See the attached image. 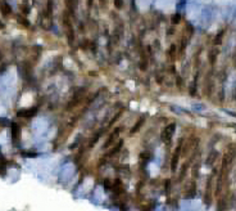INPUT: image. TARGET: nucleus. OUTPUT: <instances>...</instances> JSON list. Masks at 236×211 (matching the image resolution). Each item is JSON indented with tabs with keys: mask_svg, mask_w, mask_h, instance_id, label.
Segmentation results:
<instances>
[{
	"mask_svg": "<svg viewBox=\"0 0 236 211\" xmlns=\"http://www.w3.org/2000/svg\"><path fill=\"white\" fill-rule=\"evenodd\" d=\"M235 156H236V148H235V147H230V148L226 151L225 155H223V157H222L221 170H219L218 181H217V192H215L217 194L221 192L222 184H223V181L226 180L227 174H229V171H230V167H231V165H232V162H234Z\"/></svg>",
	"mask_w": 236,
	"mask_h": 211,
	"instance_id": "1",
	"label": "nucleus"
},
{
	"mask_svg": "<svg viewBox=\"0 0 236 211\" xmlns=\"http://www.w3.org/2000/svg\"><path fill=\"white\" fill-rule=\"evenodd\" d=\"M182 144H184V139H181L178 142L177 147L174 148V152L172 155V160H171V169H172V171L177 169V165H178V161H180V157L182 155Z\"/></svg>",
	"mask_w": 236,
	"mask_h": 211,
	"instance_id": "2",
	"label": "nucleus"
},
{
	"mask_svg": "<svg viewBox=\"0 0 236 211\" xmlns=\"http://www.w3.org/2000/svg\"><path fill=\"white\" fill-rule=\"evenodd\" d=\"M174 130H176V125L174 124H169L168 126L164 128V130L162 131V140L164 142V143H169L171 140H172V136L174 134Z\"/></svg>",
	"mask_w": 236,
	"mask_h": 211,
	"instance_id": "3",
	"label": "nucleus"
},
{
	"mask_svg": "<svg viewBox=\"0 0 236 211\" xmlns=\"http://www.w3.org/2000/svg\"><path fill=\"white\" fill-rule=\"evenodd\" d=\"M119 133H121V128H116L114 130H113V131L111 133V135H109L108 140L105 142V144H104V148H105V149L109 148V147H111V145L113 144V142H114V140L117 139V136L119 135Z\"/></svg>",
	"mask_w": 236,
	"mask_h": 211,
	"instance_id": "4",
	"label": "nucleus"
},
{
	"mask_svg": "<svg viewBox=\"0 0 236 211\" xmlns=\"http://www.w3.org/2000/svg\"><path fill=\"white\" fill-rule=\"evenodd\" d=\"M10 130H12V138H13V142H18L19 136H21V128H19V125L13 122V124H12Z\"/></svg>",
	"mask_w": 236,
	"mask_h": 211,
	"instance_id": "5",
	"label": "nucleus"
},
{
	"mask_svg": "<svg viewBox=\"0 0 236 211\" xmlns=\"http://www.w3.org/2000/svg\"><path fill=\"white\" fill-rule=\"evenodd\" d=\"M36 112H37V108L34 107L32 109L30 108V109H23V111H19L17 115H18V117H23V119H31Z\"/></svg>",
	"mask_w": 236,
	"mask_h": 211,
	"instance_id": "6",
	"label": "nucleus"
},
{
	"mask_svg": "<svg viewBox=\"0 0 236 211\" xmlns=\"http://www.w3.org/2000/svg\"><path fill=\"white\" fill-rule=\"evenodd\" d=\"M218 53H219V52H218V49H217V48H213V49L209 52V57H208V58H209V63L212 64V66H213V64L215 63V60H217Z\"/></svg>",
	"mask_w": 236,
	"mask_h": 211,
	"instance_id": "7",
	"label": "nucleus"
},
{
	"mask_svg": "<svg viewBox=\"0 0 236 211\" xmlns=\"http://www.w3.org/2000/svg\"><path fill=\"white\" fill-rule=\"evenodd\" d=\"M0 12L3 13V15H9V14H12V8L9 7V4L1 3L0 4Z\"/></svg>",
	"mask_w": 236,
	"mask_h": 211,
	"instance_id": "8",
	"label": "nucleus"
},
{
	"mask_svg": "<svg viewBox=\"0 0 236 211\" xmlns=\"http://www.w3.org/2000/svg\"><path fill=\"white\" fill-rule=\"evenodd\" d=\"M144 122H145V117H141V119H140V120L136 122V125H135V126H133V128L131 129V131H130V133H131V134H135V133H137V131H139L140 129H141V126H142V125H144Z\"/></svg>",
	"mask_w": 236,
	"mask_h": 211,
	"instance_id": "9",
	"label": "nucleus"
},
{
	"mask_svg": "<svg viewBox=\"0 0 236 211\" xmlns=\"http://www.w3.org/2000/svg\"><path fill=\"white\" fill-rule=\"evenodd\" d=\"M188 167H189V161H188V162H185V164L182 165L181 173H180V175H178V180H182V179H184V178H185L186 173H188Z\"/></svg>",
	"mask_w": 236,
	"mask_h": 211,
	"instance_id": "10",
	"label": "nucleus"
},
{
	"mask_svg": "<svg viewBox=\"0 0 236 211\" xmlns=\"http://www.w3.org/2000/svg\"><path fill=\"white\" fill-rule=\"evenodd\" d=\"M122 145H123V142H119V143H118L117 145H116V147H114V149H112V151L111 152H108L107 153V155H105V157H109V156H113V155H116V153L117 152H119V149H121V147H122Z\"/></svg>",
	"mask_w": 236,
	"mask_h": 211,
	"instance_id": "11",
	"label": "nucleus"
},
{
	"mask_svg": "<svg viewBox=\"0 0 236 211\" xmlns=\"http://www.w3.org/2000/svg\"><path fill=\"white\" fill-rule=\"evenodd\" d=\"M223 35H225V30H222V31H219V32H218L217 36H215V39H214V41H213L214 45H219V44L222 43Z\"/></svg>",
	"mask_w": 236,
	"mask_h": 211,
	"instance_id": "12",
	"label": "nucleus"
},
{
	"mask_svg": "<svg viewBox=\"0 0 236 211\" xmlns=\"http://www.w3.org/2000/svg\"><path fill=\"white\" fill-rule=\"evenodd\" d=\"M176 53V45H171V48H169V50H168V55H169V58L171 59H173V54Z\"/></svg>",
	"mask_w": 236,
	"mask_h": 211,
	"instance_id": "13",
	"label": "nucleus"
},
{
	"mask_svg": "<svg viewBox=\"0 0 236 211\" xmlns=\"http://www.w3.org/2000/svg\"><path fill=\"white\" fill-rule=\"evenodd\" d=\"M17 19H18V22L22 23V26H24V27H28V25H30V22H28L27 19H24L23 17H18Z\"/></svg>",
	"mask_w": 236,
	"mask_h": 211,
	"instance_id": "14",
	"label": "nucleus"
},
{
	"mask_svg": "<svg viewBox=\"0 0 236 211\" xmlns=\"http://www.w3.org/2000/svg\"><path fill=\"white\" fill-rule=\"evenodd\" d=\"M180 19H181V15H180V14H176V15H173L172 22H173V23H178V22H180Z\"/></svg>",
	"mask_w": 236,
	"mask_h": 211,
	"instance_id": "15",
	"label": "nucleus"
},
{
	"mask_svg": "<svg viewBox=\"0 0 236 211\" xmlns=\"http://www.w3.org/2000/svg\"><path fill=\"white\" fill-rule=\"evenodd\" d=\"M122 4H123V0H116L114 1V5H116V8H118V9L122 8Z\"/></svg>",
	"mask_w": 236,
	"mask_h": 211,
	"instance_id": "16",
	"label": "nucleus"
}]
</instances>
